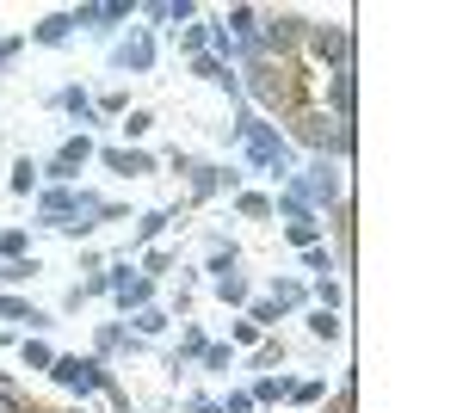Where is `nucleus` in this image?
<instances>
[{
  "label": "nucleus",
  "instance_id": "nucleus-1",
  "mask_svg": "<svg viewBox=\"0 0 463 413\" xmlns=\"http://www.w3.org/2000/svg\"><path fill=\"white\" fill-rule=\"evenodd\" d=\"M50 371H56V382H69V389H80V395H87V389H99V364H93V358H50Z\"/></svg>",
  "mask_w": 463,
  "mask_h": 413
},
{
  "label": "nucleus",
  "instance_id": "nucleus-2",
  "mask_svg": "<svg viewBox=\"0 0 463 413\" xmlns=\"http://www.w3.org/2000/svg\"><path fill=\"white\" fill-rule=\"evenodd\" d=\"M0 314H6V321H32V327H43V314H37V309H25L19 296H6V303H0Z\"/></svg>",
  "mask_w": 463,
  "mask_h": 413
},
{
  "label": "nucleus",
  "instance_id": "nucleus-3",
  "mask_svg": "<svg viewBox=\"0 0 463 413\" xmlns=\"http://www.w3.org/2000/svg\"><path fill=\"white\" fill-rule=\"evenodd\" d=\"M80 161H87V142H69V148L56 155V173H74V167H80Z\"/></svg>",
  "mask_w": 463,
  "mask_h": 413
},
{
  "label": "nucleus",
  "instance_id": "nucleus-4",
  "mask_svg": "<svg viewBox=\"0 0 463 413\" xmlns=\"http://www.w3.org/2000/svg\"><path fill=\"white\" fill-rule=\"evenodd\" d=\"M118 173H148V155H106Z\"/></svg>",
  "mask_w": 463,
  "mask_h": 413
},
{
  "label": "nucleus",
  "instance_id": "nucleus-5",
  "mask_svg": "<svg viewBox=\"0 0 463 413\" xmlns=\"http://www.w3.org/2000/svg\"><path fill=\"white\" fill-rule=\"evenodd\" d=\"M0 413H32V408H25V395H19V389H6V382H0Z\"/></svg>",
  "mask_w": 463,
  "mask_h": 413
},
{
  "label": "nucleus",
  "instance_id": "nucleus-6",
  "mask_svg": "<svg viewBox=\"0 0 463 413\" xmlns=\"http://www.w3.org/2000/svg\"><path fill=\"white\" fill-rule=\"evenodd\" d=\"M69 210H74L69 192H50V198H43V216H69Z\"/></svg>",
  "mask_w": 463,
  "mask_h": 413
},
{
  "label": "nucleus",
  "instance_id": "nucleus-7",
  "mask_svg": "<svg viewBox=\"0 0 463 413\" xmlns=\"http://www.w3.org/2000/svg\"><path fill=\"white\" fill-rule=\"evenodd\" d=\"M32 179H37V167H32V161H19V173H13V192H32Z\"/></svg>",
  "mask_w": 463,
  "mask_h": 413
},
{
  "label": "nucleus",
  "instance_id": "nucleus-8",
  "mask_svg": "<svg viewBox=\"0 0 463 413\" xmlns=\"http://www.w3.org/2000/svg\"><path fill=\"white\" fill-rule=\"evenodd\" d=\"M334 413H353V395H340V401H334Z\"/></svg>",
  "mask_w": 463,
  "mask_h": 413
},
{
  "label": "nucleus",
  "instance_id": "nucleus-9",
  "mask_svg": "<svg viewBox=\"0 0 463 413\" xmlns=\"http://www.w3.org/2000/svg\"><path fill=\"white\" fill-rule=\"evenodd\" d=\"M32 413H37V408H32Z\"/></svg>",
  "mask_w": 463,
  "mask_h": 413
}]
</instances>
